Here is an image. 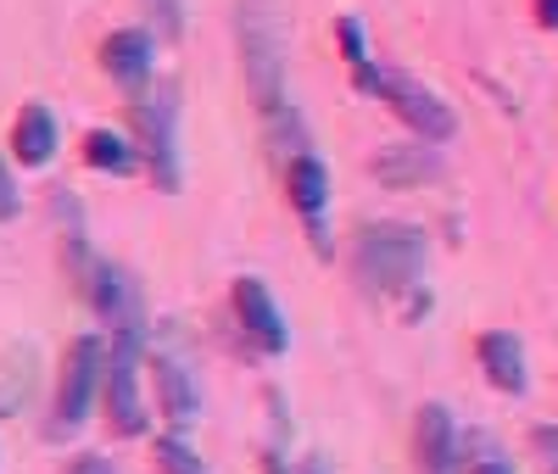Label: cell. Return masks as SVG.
Segmentation results:
<instances>
[{
  "label": "cell",
  "instance_id": "cell-1",
  "mask_svg": "<svg viewBox=\"0 0 558 474\" xmlns=\"http://www.w3.org/2000/svg\"><path fill=\"white\" fill-rule=\"evenodd\" d=\"M352 268H357V284L368 296L418 291V279H425V234L413 223H397V218L368 223V229H357Z\"/></svg>",
  "mask_w": 558,
  "mask_h": 474
},
{
  "label": "cell",
  "instance_id": "cell-2",
  "mask_svg": "<svg viewBox=\"0 0 558 474\" xmlns=\"http://www.w3.org/2000/svg\"><path fill=\"white\" fill-rule=\"evenodd\" d=\"M129 139L140 151V168L157 190H179V84H146L129 95Z\"/></svg>",
  "mask_w": 558,
  "mask_h": 474
},
{
  "label": "cell",
  "instance_id": "cell-3",
  "mask_svg": "<svg viewBox=\"0 0 558 474\" xmlns=\"http://www.w3.org/2000/svg\"><path fill=\"white\" fill-rule=\"evenodd\" d=\"M235 45H241V68H246V89L257 112H279L286 107V34H279V12L268 0H241L235 12Z\"/></svg>",
  "mask_w": 558,
  "mask_h": 474
},
{
  "label": "cell",
  "instance_id": "cell-4",
  "mask_svg": "<svg viewBox=\"0 0 558 474\" xmlns=\"http://www.w3.org/2000/svg\"><path fill=\"white\" fill-rule=\"evenodd\" d=\"M101 374H107V341L101 336L68 341L62 368H57L51 418H45V436H51V441H68V436L84 430V418L96 413V402H101Z\"/></svg>",
  "mask_w": 558,
  "mask_h": 474
},
{
  "label": "cell",
  "instance_id": "cell-5",
  "mask_svg": "<svg viewBox=\"0 0 558 474\" xmlns=\"http://www.w3.org/2000/svg\"><path fill=\"white\" fill-rule=\"evenodd\" d=\"M140 357H146V329H112L107 341V374H101V413L112 436H146V397H140Z\"/></svg>",
  "mask_w": 558,
  "mask_h": 474
},
{
  "label": "cell",
  "instance_id": "cell-6",
  "mask_svg": "<svg viewBox=\"0 0 558 474\" xmlns=\"http://www.w3.org/2000/svg\"><path fill=\"white\" fill-rule=\"evenodd\" d=\"M286 196H291V207H296V218L307 229L313 257H330L336 241H330V168H324V157L296 151L286 162Z\"/></svg>",
  "mask_w": 558,
  "mask_h": 474
},
{
  "label": "cell",
  "instance_id": "cell-7",
  "mask_svg": "<svg viewBox=\"0 0 558 474\" xmlns=\"http://www.w3.org/2000/svg\"><path fill=\"white\" fill-rule=\"evenodd\" d=\"M380 101L413 129V139H430V146H441V139L458 134L452 107L441 101L430 84H418L413 73H380Z\"/></svg>",
  "mask_w": 558,
  "mask_h": 474
},
{
  "label": "cell",
  "instance_id": "cell-8",
  "mask_svg": "<svg viewBox=\"0 0 558 474\" xmlns=\"http://www.w3.org/2000/svg\"><path fill=\"white\" fill-rule=\"evenodd\" d=\"M78 291H84L89 307H96L101 324H112V329H146V296H140V284H134L129 268L96 257V263L84 268Z\"/></svg>",
  "mask_w": 558,
  "mask_h": 474
},
{
  "label": "cell",
  "instance_id": "cell-9",
  "mask_svg": "<svg viewBox=\"0 0 558 474\" xmlns=\"http://www.w3.org/2000/svg\"><path fill=\"white\" fill-rule=\"evenodd\" d=\"M229 307H235V324L241 336L263 352V357H279L291 347V329H286V313H279V302L268 296V284L257 274H241L235 284H229Z\"/></svg>",
  "mask_w": 558,
  "mask_h": 474
},
{
  "label": "cell",
  "instance_id": "cell-10",
  "mask_svg": "<svg viewBox=\"0 0 558 474\" xmlns=\"http://www.w3.org/2000/svg\"><path fill=\"white\" fill-rule=\"evenodd\" d=\"M413 469L418 474H463V436L447 402H425L413 413Z\"/></svg>",
  "mask_w": 558,
  "mask_h": 474
},
{
  "label": "cell",
  "instance_id": "cell-11",
  "mask_svg": "<svg viewBox=\"0 0 558 474\" xmlns=\"http://www.w3.org/2000/svg\"><path fill=\"white\" fill-rule=\"evenodd\" d=\"M151 68H157V39L151 28H112L101 39V73L123 89V95H140L151 84Z\"/></svg>",
  "mask_w": 558,
  "mask_h": 474
},
{
  "label": "cell",
  "instance_id": "cell-12",
  "mask_svg": "<svg viewBox=\"0 0 558 474\" xmlns=\"http://www.w3.org/2000/svg\"><path fill=\"white\" fill-rule=\"evenodd\" d=\"M151 386H157V413L173 424V430H184V424H196L202 413V386H196V368L173 357V352H157L151 357Z\"/></svg>",
  "mask_w": 558,
  "mask_h": 474
},
{
  "label": "cell",
  "instance_id": "cell-13",
  "mask_svg": "<svg viewBox=\"0 0 558 474\" xmlns=\"http://www.w3.org/2000/svg\"><path fill=\"white\" fill-rule=\"evenodd\" d=\"M475 357H481V374L486 386L502 391V397H525L531 391V368H525V341L514 329H486L475 341Z\"/></svg>",
  "mask_w": 558,
  "mask_h": 474
},
{
  "label": "cell",
  "instance_id": "cell-14",
  "mask_svg": "<svg viewBox=\"0 0 558 474\" xmlns=\"http://www.w3.org/2000/svg\"><path fill=\"white\" fill-rule=\"evenodd\" d=\"M57 146H62V123L57 112L45 107V101H28L12 123V157L23 168H45V162H57Z\"/></svg>",
  "mask_w": 558,
  "mask_h": 474
},
{
  "label": "cell",
  "instance_id": "cell-15",
  "mask_svg": "<svg viewBox=\"0 0 558 474\" xmlns=\"http://www.w3.org/2000/svg\"><path fill=\"white\" fill-rule=\"evenodd\" d=\"M84 162L96 168V173H112V179L140 173V151H134V139H129V134H118V129H89V134H84Z\"/></svg>",
  "mask_w": 558,
  "mask_h": 474
},
{
  "label": "cell",
  "instance_id": "cell-16",
  "mask_svg": "<svg viewBox=\"0 0 558 474\" xmlns=\"http://www.w3.org/2000/svg\"><path fill=\"white\" fill-rule=\"evenodd\" d=\"M375 173H380L386 184H397V190L430 184V179L441 173V157H436V146H391V151L375 162Z\"/></svg>",
  "mask_w": 558,
  "mask_h": 474
},
{
  "label": "cell",
  "instance_id": "cell-17",
  "mask_svg": "<svg viewBox=\"0 0 558 474\" xmlns=\"http://www.w3.org/2000/svg\"><path fill=\"white\" fill-rule=\"evenodd\" d=\"M336 39H341V57H347V68H352V84H357L363 95H380V68L368 62L363 23H357V17H341V23H336Z\"/></svg>",
  "mask_w": 558,
  "mask_h": 474
},
{
  "label": "cell",
  "instance_id": "cell-18",
  "mask_svg": "<svg viewBox=\"0 0 558 474\" xmlns=\"http://www.w3.org/2000/svg\"><path fill=\"white\" fill-rule=\"evenodd\" d=\"M157 469L162 474H207V463H202V452L191 447V441H184L179 430H168V436H157Z\"/></svg>",
  "mask_w": 558,
  "mask_h": 474
},
{
  "label": "cell",
  "instance_id": "cell-19",
  "mask_svg": "<svg viewBox=\"0 0 558 474\" xmlns=\"http://www.w3.org/2000/svg\"><path fill=\"white\" fill-rule=\"evenodd\" d=\"M151 17V39H184V0H140Z\"/></svg>",
  "mask_w": 558,
  "mask_h": 474
},
{
  "label": "cell",
  "instance_id": "cell-20",
  "mask_svg": "<svg viewBox=\"0 0 558 474\" xmlns=\"http://www.w3.org/2000/svg\"><path fill=\"white\" fill-rule=\"evenodd\" d=\"M17 212H23V190H17V179H12V162L0 157V223L17 218Z\"/></svg>",
  "mask_w": 558,
  "mask_h": 474
},
{
  "label": "cell",
  "instance_id": "cell-21",
  "mask_svg": "<svg viewBox=\"0 0 558 474\" xmlns=\"http://www.w3.org/2000/svg\"><path fill=\"white\" fill-rule=\"evenodd\" d=\"M536 452H542V474H558V430H536Z\"/></svg>",
  "mask_w": 558,
  "mask_h": 474
},
{
  "label": "cell",
  "instance_id": "cell-22",
  "mask_svg": "<svg viewBox=\"0 0 558 474\" xmlns=\"http://www.w3.org/2000/svg\"><path fill=\"white\" fill-rule=\"evenodd\" d=\"M68 474H118V469H112V458H101V452H84V458H73Z\"/></svg>",
  "mask_w": 558,
  "mask_h": 474
},
{
  "label": "cell",
  "instance_id": "cell-23",
  "mask_svg": "<svg viewBox=\"0 0 558 474\" xmlns=\"http://www.w3.org/2000/svg\"><path fill=\"white\" fill-rule=\"evenodd\" d=\"M291 474H336V469H330V458H324V452H313V458H302Z\"/></svg>",
  "mask_w": 558,
  "mask_h": 474
},
{
  "label": "cell",
  "instance_id": "cell-24",
  "mask_svg": "<svg viewBox=\"0 0 558 474\" xmlns=\"http://www.w3.org/2000/svg\"><path fill=\"white\" fill-rule=\"evenodd\" d=\"M536 23L558 34V0H536Z\"/></svg>",
  "mask_w": 558,
  "mask_h": 474
},
{
  "label": "cell",
  "instance_id": "cell-25",
  "mask_svg": "<svg viewBox=\"0 0 558 474\" xmlns=\"http://www.w3.org/2000/svg\"><path fill=\"white\" fill-rule=\"evenodd\" d=\"M470 474H514V469H508L502 458H475V463H470Z\"/></svg>",
  "mask_w": 558,
  "mask_h": 474
}]
</instances>
